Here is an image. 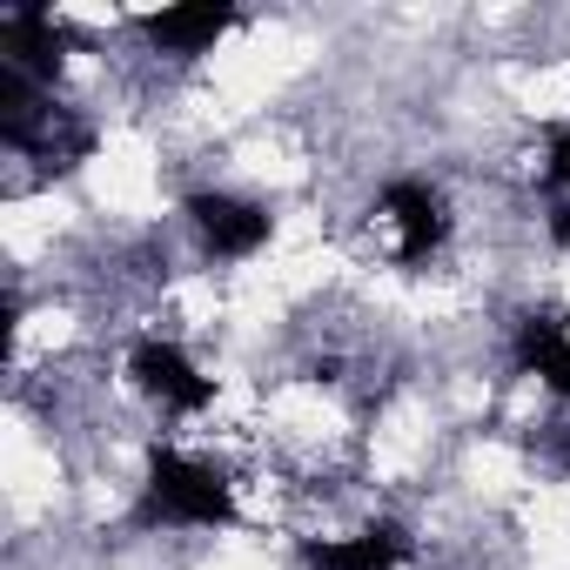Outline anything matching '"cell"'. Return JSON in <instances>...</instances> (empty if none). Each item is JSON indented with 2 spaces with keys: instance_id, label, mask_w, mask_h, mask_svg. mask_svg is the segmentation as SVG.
Listing matches in <instances>:
<instances>
[{
  "instance_id": "6da1fadb",
  "label": "cell",
  "mask_w": 570,
  "mask_h": 570,
  "mask_svg": "<svg viewBox=\"0 0 570 570\" xmlns=\"http://www.w3.org/2000/svg\"><path fill=\"white\" fill-rule=\"evenodd\" d=\"M228 483L175 450L148 456V517H175V523H228Z\"/></svg>"
},
{
  "instance_id": "7a4b0ae2",
  "label": "cell",
  "mask_w": 570,
  "mask_h": 570,
  "mask_svg": "<svg viewBox=\"0 0 570 570\" xmlns=\"http://www.w3.org/2000/svg\"><path fill=\"white\" fill-rule=\"evenodd\" d=\"M188 215H195V228L208 235L215 255H248V248L268 242V215L248 208V202H235V195H195Z\"/></svg>"
},
{
  "instance_id": "3957f363",
  "label": "cell",
  "mask_w": 570,
  "mask_h": 570,
  "mask_svg": "<svg viewBox=\"0 0 570 570\" xmlns=\"http://www.w3.org/2000/svg\"><path fill=\"white\" fill-rule=\"evenodd\" d=\"M383 215L396 222V255H403V262H423V255L443 242V202H436L430 188H416V181H396V188L383 195Z\"/></svg>"
},
{
  "instance_id": "277c9868",
  "label": "cell",
  "mask_w": 570,
  "mask_h": 570,
  "mask_svg": "<svg viewBox=\"0 0 570 570\" xmlns=\"http://www.w3.org/2000/svg\"><path fill=\"white\" fill-rule=\"evenodd\" d=\"M135 376L148 396L175 403V410H202L208 403V376H195V363L175 350V343H141L135 350Z\"/></svg>"
},
{
  "instance_id": "5b68a950",
  "label": "cell",
  "mask_w": 570,
  "mask_h": 570,
  "mask_svg": "<svg viewBox=\"0 0 570 570\" xmlns=\"http://www.w3.org/2000/svg\"><path fill=\"white\" fill-rule=\"evenodd\" d=\"M0 48H8L14 61L8 68H35V75H55L61 55H68V35L41 14V8H14L8 21H0Z\"/></svg>"
},
{
  "instance_id": "8992f818",
  "label": "cell",
  "mask_w": 570,
  "mask_h": 570,
  "mask_svg": "<svg viewBox=\"0 0 570 570\" xmlns=\"http://www.w3.org/2000/svg\"><path fill=\"white\" fill-rule=\"evenodd\" d=\"M403 557H410V537L396 523H376V530H363L350 543H309L316 570H396Z\"/></svg>"
},
{
  "instance_id": "52a82bcc",
  "label": "cell",
  "mask_w": 570,
  "mask_h": 570,
  "mask_svg": "<svg viewBox=\"0 0 570 570\" xmlns=\"http://www.w3.org/2000/svg\"><path fill=\"white\" fill-rule=\"evenodd\" d=\"M517 363L537 370L550 390L570 396V323H563V316H530L523 336H517Z\"/></svg>"
},
{
  "instance_id": "ba28073f",
  "label": "cell",
  "mask_w": 570,
  "mask_h": 570,
  "mask_svg": "<svg viewBox=\"0 0 570 570\" xmlns=\"http://www.w3.org/2000/svg\"><path fill=\"white\" fill-rule=\"evenodd\" d=\"M228 28H235L228 8H161V14H148V35H155L161 48H175V55H202V48H215Z\"/></svg>"
},
{
  "instance_id": "9c48e42d",
  "label": "cell",
  "mask_w": 570,
  "mask_h": 570,
  "mask_svg": "<svg viewBox=\"0 0 570 570\" xmlns=\"http://www.w3.org/2000/svg\"><path fill=\"white\" fill-rule=\"evenodd\" d=\"M550 175L570 188V135H557V148H550Z\"/></svg>"
}]
</instances>
